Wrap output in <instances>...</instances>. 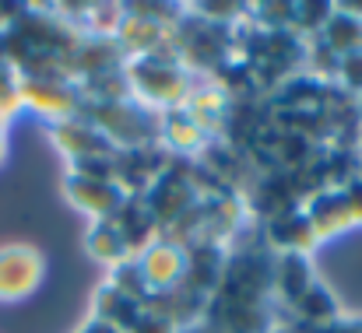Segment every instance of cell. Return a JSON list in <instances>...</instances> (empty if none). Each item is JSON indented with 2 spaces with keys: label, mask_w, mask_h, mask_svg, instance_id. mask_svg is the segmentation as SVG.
<instances>
[{
  "label": "cell",
  "mask_w": 362,
  "mask_h": 333,
  "mask_svg": "<svg viewBox=\"0 0 362 333\" xmlns=\"http://www.w3.org/2000/svg\"><path fill=\"white\" fill-rule=\"evenodd\" d=\"M46 277V260L28 242L0 246V302L28 298Z\"/></svg>",
  "instance_id": "obj_2"
},
{
  "label": "cell",
  "mask_w": 362,
  "mask_h": 333,
  "mask_svg": "<svg viewBox=\"0 0 362 333\" xmlns=\"http://www.w3.org/2000/svg\"><path fill=\"white\" fill-rule=\"evenodd\" d=\"M130 88H137L144 99L162 106H183L190 99V78L187 71L169 56H141L127 71Z\"/></svg>",
  "instance_id": "obj_1"
},
{
  "label": "cell",
  "mask_w": 362,
  "mask_h": 333,
  "mask_svg": "<svg viewBox=\"0 0 362 333\" xmlns=\"http://www.w3.org/2000/svg\"><path fill=\"white\" fill-rule=\"evenodd\" d=\"M0 158H4V133H0Z\"/></svg>",
  "instance_id": "obj_17"
},
{
  "label": "cell",
  "mask_w": 362,
  "mask_h": 333,
  "mask_svg": "<svg viewBox=\"0 0 362 333\" xmlns=\"http://www.w3.org/2000/svg\"><path fill=\"white\" fill-rule=\"evenodd\" d=\"M338 74H341V81H345L352 92H362V49H359V53H349V56H341V63H338Z\"/></svg>",
  "instance_id": "obj_16"
},
{
  "label": "cell",
  "mask_w": 362,
  "mask_h": 333,
  "mask_svg": "<svg viewBox=\"0 0 362 333\" xmlns=\"http://www.w3.org/2000/svg\"><path fill=\"white\" fill-rule=\"evenodd\" d=\"M310 222L317 228V238L324 235H334L349 224H356V214H352V204H349V193L345 190H334V193H320L313 204H310Z\"/></svg>",
  "instance_id": "obj_7"
},
{
  "label": "cell",
  "mask_w": 362,
  "mask_h": 333,
  "mask_svg": "<svg viewBox=\"0 0 362 333\" xmlns=\"http://www.w3.org/2000/svg\"><path fill=\"white\" fill-rule=\"evenodd\" d=\"M313 284V274H310V263L303 253H281V260L274 263V291L296 305Z\"/></svg>",
  "instance_id": "obj_9"
},
{
  "label": "cell",
  "mask_w": 362,
  "mask_h": 333,
  "mask_svg": "<svg viewBox=\"0 0 362 333\" xmlns=\"http://www.w3.org/2000/svg\"><path fill=\"white\" fill-rule=\"evenodd\" d=\"M292 333H362V316H334L331 323H320V327H296Z\"/></svg>",
  "instance_id": "obj_15"
},
{
  "label": "cell",
  "mask_w": 362,
  "mask_h": 333,
  "mask_svg": "<svg viewBox=\"0 0 362 333\" xmlns=\"http://www.w3.org/2000/svg\"><path fill=\"white\" fill-rule=\"evenodd\" d=\"M99 323H106V327H113V330H137L141 327V302L137 298H130L127 291H120L117 284H110V288H103L99 291Z\"/></svg>",
  "instance_id": "obj_10"
},
{
  "label": "cell",
  "mask_w": 362,
  "mask_h": 333,
  "mask_svg": "<svg viewBox=\"0 0 362 333\" xmlns=\"http://www.w3.org/2000/svg\"><path fill=\"white\" fill-rule=\"evenodd\" d=\"M67 197L81 211L99 214V222H113L127 204V190L113 176H85V172H74L67 179Z\"/></svg>",
  "instance_id": "obj_3"
},
{
  "label": "cell",
  "mask_w": 362,
  "mask_h": 333,
  "mask_svg": "<svg viewBox=\"0 0 362 333\" xmlns=\"http://www.w3.org/2000/svg\"><path fill=\"white\" fill-rule=\"evenodd\" d=\"M88 246H92V253H95L99 260H106V263H120L123 267L127 256H130V246H127V238H123V231L117 222H95Z\"/></svg>",
  "instance_id": "obj_12"
},
{
  "label": "cell",
  "mask_w": 362,
  "mask_h": 333,
  "mask_svg": "<svg viewBox=\"0 0 362 333\" xmlns=\"http://www.w3.org/2000/svg\"><path fill=\"white\" fill-rule=\"evenodd\" d=\"M190 197H194L190 179H180V176H158V183H155V190H151V200H148V211H151V218H165V222H173L176 214L190 211Z\"/></svg>",
  "instance_id": "obj_8"
},
{
  "label": "cell",
  "mask_w": 362,
  "mask_h": 333,
  "mask_svg": "<svg viewBox=\"0 0 362 333\" xmlns=\"http://www.w3.org/2000/svg\"><path fill=\"white\" fill-rule=\"evenodd\" d=\"M21 78H14L4 63H0V116H7V112H14L21 106Z\"/></svg>",
  "instance_id": "obj_14"
},
{
  "label": "cell",
  "mask_w": 362,
  "mask_h": 333,
  "mask_svg": "<svg viewBox=\"0 0 362 333\" xmlns=\"http://www.w3.org/2000/svg\"><path fill=\"white\" fill-rule=\"evenodd\" d=\"M137 270H141V277H144L148 291H151V288L169 291V288H176V281H183V277H187V253H183L180 246H173V242L158 238V242H151V246L141 253Z\"/></svg>",
  "instance_id": "obj_4"
},
{
  "label": "cell",
  "mask_w": 362,
  "mask_h": 333,
  "mask_svg": "<svg viewBox=\"0 0 362 333\" xmlns=\"http://www.w3.org/2000/svg\"><path fill=\"white\" fill-rule=\"evenodd\" d=\"M296 313L303 316V327H320V323H331L338 316V305L331 298V291H324L317 281L310 284V291L296 302Z\"/></svg>",
  "instance_id": "obj_13"
},
{
  "label": "cell",
  "mask_w": 362,
  "mask_h": 333,
  "mask_svg": "<svg viewBox=\"0 0 362 333\" xmlns=\"http://www.w3.org/2000/svg\"><path fill=\"white\" fill-rule=\"evenodd\" d=\"M271 235L281 242L285 253H303V256H306V249L317 242V228L310 222V214H303V211L278 214L274 224H271Z\"/></svg>",
  "instance_id": "obj_11"
},
{
  "label": "cell",
  "mask_w": 362,
  "mask_h": 333,
  "mask_svg": "<svg viewBox=\"0 0 362 333\" xmlns=\"http://www.w3.org/2000/svg\"><path fill=\"white\" fill-rule=\"evenodd\" d=\"M18 88H21V102L49 112V116H64V112L74 106L71 92L57 78H46V74H28V78H21Z\"/></svg>",
  "instance_id": "obj_6"
},
{
  "label": "cell",
  "mask_w": 362,
  "mask_h": 333,
  "mask_svg": "<svg viewBox=\"0 0 362 333\" xmlns=\"http://www.w3.org/2000/svg\"><path fill=\"white\" fill-rule=\"evenodd\" d=\"M57 140H60V147H64L67 155H78L81 162H85V158H103V155L113 151V140H110L99 126L78 123V119H60Z\"/></svg>",
  "instance_id": "obj_5"
}]
</instances>
